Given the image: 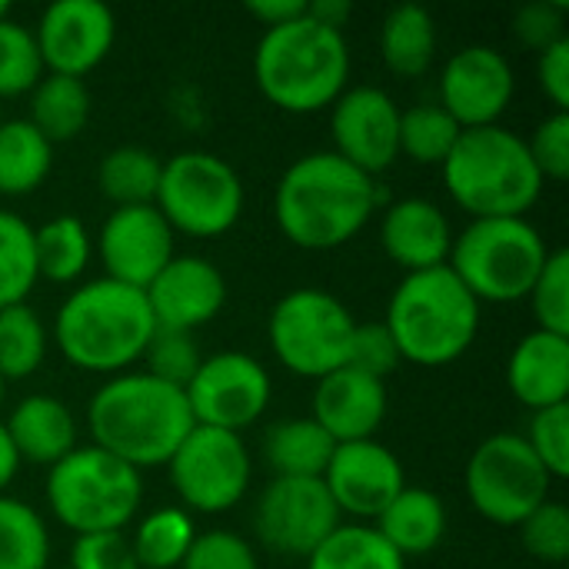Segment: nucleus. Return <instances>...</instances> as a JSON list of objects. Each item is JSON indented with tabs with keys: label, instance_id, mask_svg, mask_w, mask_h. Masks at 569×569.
Wrapping results in <instances>:
<instances>
[{
	"label": "nucleus",
	"instance_id": "nucleus-1",
	"mask_svg": "<svg viewBox=\"0 0 569 569\" xmlns=\"http://www.w3.org/2000/svg\"><path fill=\"white\" fill-rule=\"evenodd\" d=\"M383 193L377 180L333 150L293 160L273 193V220L300 250H337L350 243L377 213Z\"/></svg>",
	"mask_w": 569,
	"mask_h": 569
},
{
	"label": "nucleus",
	"instance_id": "nucleus-2",
	"mask_svg": "<svg viewBox=\"0 0 569 569\" xmlns=\"http://www.w3.org/2000/svg\"><path fill=\"white\" fill-rule=\"evenodd\" d=\"M90 443L123 460L133 470L167 467L193 417L180 387H170L143 370H127L97 387L87 403Z\"/></svg>",
	"mask_w": 569,
	"mask_h": 569
},
{
	"label": "nucleus",
	"instance_id": "nucleus-3",
	"mask_svg": "<svg viewBox=\"0 0 569 569\" xmlns=\"http://www.w3.org/2000/svg\"><path fill=\"white\" fill-rule=\"evenodd\" d=\"M153 330L157 323L143 290L97 277L67 293L50 337L70 367L117 377L143 360Z\"/></svg>",
	"mask_w": 569,
	"mask_h": 569
},
{
	"label": "nucleus",
	"instance_id": "nucleus-4",
	"mask_svg": "<svg viewBox=\"0 0 569 569\" xmlns=\"http://www.w3.org/2000/svg\"><path fill=\"white\" fill-rule=\"evenodd\" d=\"M253 77L260 93L287 113L327 110L350 80L347 37L307 13L267 27L253 53Z\"/></svg>",
	"mask_w": 569,
	"mask_h": 569
},
{
	"label": "nucleus",
	"instance_id": "nucleus-5",
	"mask_svg": "<svg viewBox=\"0 0 569 569\" xmlns=\"http://www.w3.org/2000/svg\"><path fill=\"white\" fill-rule=\"evenodd\" d=\"M383 327L403 363L447 367L473 347L480 333V300L450 267L403 273L390 293Z\"/></svg>",
	"mask_w": 569,
	"mask_h": 569
},
{
	"label": "nucleus",
	"instance_id": "nucleus-6",
	"mask_svg": "<svg viewBox=\"0 0 569 569\" xmlns=\"http://www.w3.org/2000/svg\"><path fill=\"white\" fill-rule=\"evenodd\" d=\"M440 170L447 193L470 220L523 217L543 193L527 140L503 123L463 130Z\"/></svg>",
	"mask_w": 569,
	"mask_h": 569
},
{
	"label": "nucleus",
	"instance_id": "nucleus-7",
	"mask_svg": "<svg viewBox=\"0 0 569 569\" xmlns=\"http://www.w3.org/2000/svg\"><path fill=\"white\" fill-rule=\"evenodd\" d=\"M47 507L70 533H113L133 523L143 507L140 470L83 443L47 470Z\"/></svg>",
	"mask_w": 569,
	"mask_h": 569
},
{
	"label": "nucleus",
	"instance_id": "nucleus-8",
	"mask_svg": "<svg viewBox=\"0 0 569 569\" xmlns=\"http://www.w3.org/2000/svg\"><path fill=\"white\" fill-rule=\"evenodd\" d=\"M547 257L550 243L527 217H490L453 233L447 267L483 307L527 300Z\"/></svg>",
	"mask_w": 569,
	"mask_h": 569
},
{
	"label": "nucleus",
	"instance_id": "nucleus-9",
	"mask_svg": "<svg viewBox=\"0 0 569 569\" xmlns=\"http://www.w3.org/2000/svg\"><path fill=\"white\" fill-rule=\"evenodd\" d=\"M357 317L340 297L320 287L283 293L267 320V340L277 363L297 377L320 380L347 367Z\"/></svg>",
	"mask_w": 569,
	"mask_h": 569
},
{
	"label": "nucleus",
	"instance_id": "nucleus-10",
	"mask_svg": "<svg viewBox=\"0 0 569 569\" xmlns=\"http://www.w3.org/2000/svg\"><path fill=\"white\" fill-rule=\"evenodd\" d=\"M153 207L173 233L213 240L237 227L243 213V180L210 150H180L163 160Z\"/></svg>",
	"mask_w": 569,
	"mask_h": 569
},
{
	"label": "nucleus",
	"instance_id": "nucleus-11",
	"mask_svg": "<svg viewBox=\"0 0 569 569\" xmlns=\"http://www.w3.org/2000/svg\"><path fill=\"white\" fill-rule=\"evenodd\" d=\"M467 497L470 507L497 523L520 527L540 503L550 500L553 477L533 457L523 433H490L467 460Z\"/></svg>",
	"mask_w": 569,
	"mask_h": 569
},
{
	"label": "nucleus",
	"instance_id": "nucleus-12",
	"mask_svg": "<svg viewBox=\"0 0 569 569\" xmlns=\"http://www.w3.org/2000/svg\"><path fill=\"white\" fill-rule=\"evenodd\" d=\"M167 470L187 513H227L247 497L253 480V460L243 437L197 423Z\"/></svg>",
	"mask_w": 569,
	"mask_h": 569
},
{
	"label": "nucleus",
	"instance_id": "nucleus-13",
	"mask_svg": "<svg viewBox=\"0 0 569 569\" xmlns=\"http://www.w3.org/2000/svg\"><path fill=\"white\" fill-rule=\"evenodd\" d=\"M183 397L197 427L243 433L267 413L273 380L257 357L223 350L200 360L193 380L183 387Z\"/></svg>",
	"mask_w": 569,
	"mask_h": 569
},
{
	"label": "nucleus",
	"instance_id": "nucleus-14",
	"mask_svg": "<svg viewBox=\"0 0 569 569\" xmlns=\"http://www.w3.org/2000/svg\"><path fill=\"white\" fill-rule=\"evenodd\" d=\"M337 527L340 510L320 477H273L253 503L257 540L287 560H307Z\"/></svg>",
	"mask_w": 569,
	"mask_h": 569
},
{
	"label": "nucleus",
	"instance_id": "nucleus-15",
	"mask_svg": "<svg viewBox=\"0 0 569 569\" xmlns=\"http://www.w3.org/2000/svg\"><path fill=\"white\" fill-rule=\"evenodd\" d=\"M330 137L337 157L377 177L400 157V107L380 87H347L330 103Z\"/></svg>",
	"mask_w": 569,
	"mask_h": 569
},
{
	"label": "nucleus",
	"instance_id": "nucleus-16",
	"mask_svg": "<svg viewBox=\"0 0 569 569\" xmlns=\"http://www.w3.org/2000/svg\"><path fill=\"white\" fill-rule=\"evenodd\" d=\"M33 40L47 73L83 80L107 60L117 40V17L103 0H57L40 13Z\"/></svg>",
	"mask_w": 569,
	"mask_h": 569
},
{
	"label": "nucleus",
	"instance_id": "nucleus-17",
	"mask_svg": "<svg viewBox=\"0 0 569 569\" xmlns=\"http://www.w3.org/2000/svg\"><path fill=\"white\" fill-rule=\"evenodd\" d=\"M517 93V77L503 50L470 43L440 70V107L463 127H493Z\"/></svg>",
	"mask_w": 569,
	"mask_h": 569
},
{
	"label": "nucleus",
	"instance_id": "nucleus-18",
	"mask_svg": "<svg viewBox=\"0 0 569 569\" xmlns=\"http://www.w3.org/2000/svg\"><path fill=\"white\" fill-rule=\"evenodd\" d=\"M320 480L330 500L337 503L340 517H353L357 523L377 520L390 507V500L407 487L403 463L377 437L337 443Z\"/></svg>",
	"mask_w": 569,
	"mask_h": 569
},
{
	"label": "nucleus",
	"instance_id": "nucleus-19",
	"mask_svg": "<svg viewBox=\"0 0 569 569\" xmlns=\"http://www.w3.org/2000/svg\"><path fill=\"white\" fill-rule=\"evenodd\" d=\"M173 230L153 203L113 207L97 233L103 277L147 290V283L177 257Z\"/></svg>",
	"mask_w": 569,
	"mask_h": 569
},
{
	"label": "nucleus",
	"instance_id": "nucleus-20",
	"mask_svg": "<svg viewBox=\"0 0 569 569\" xmlns=\"http://www.w3.org/2000/svg\"><path fill=\"white\" fill-rule=\"evenodd\" d=\"M157 330L197 333L227 307L223 270L197 253L173 257L143 290Z\"/></svg>",
	"mask_w": 569,
	"mask_h": 569
},
{
	"label": "nucleus",
	"instance_id": "nucleus-21",
	"mask_svg": "<svg viewBox=\"0 0 569 569\" xmlns=\"http://www.w3.org/2000/svg\"><path fill=\"white\" fill-rule=\"evenodd\" d=\"M390 410L387 383L353 367H340L317 380L310 417L333 443L373 440Z\"/></svg>",
	"mask_w": 569,
	"mask_h": 569
},
{
	"label": "nucleus",
	"instance_id": "nucleus-22",
	"mask_svg": "<svg viewBox=\"0 0 569 569\" xmlns=\"http://www.w3.org/2000/svg\"><path fill=\"white\" fill-rule=\"evenodd\" d=\"M380 243L383 253L403 273H420V270L447 267L453 247V227L433 200L403 197L383 210Z\"/></svg>",
	"mask_w": 569,
	"mask_h": 569
},
{
	"label": "nucleus",
	"instance_id": "nucleus-23",
	"mask_svg": "<svg viewBox=\"0 0 569 569\" xmlns=\"http://www.w3.org/2000/svg\"><path fill=\"white\" fill-rule=\"evenodd\" d=\"M507 387L530 413L560 407L569 397V337L527 333L507 360Z\"/></svg>",
	"mask_w": 569,
	"mask_h": 569
},
{
	"label": "nucleus",
	"instance_id": "nucleus-24",
	"mask_svg": "<svg viewBox=\"0 0 569 569\" xmlns=\"http://www.w3.org/2000/svg\"><path fill=\"white\" fill-rule=\"evenodd\" d=\"M10 433V443L20 457V463L33 467H53L60 463L77 443V420L63 400L53 393H30L23 397L13 410L10 420L3 423Z\"/></svg>",
	"mask_w": 569,
	"mask_h": 569
},
{
	"label": "nucleus",
	"instance_id": "nucleus-25",
	"mask_svg": "<svg viewBox=\"0 0 569 569\" xmlns=\"http://www.w3.org/2000/svg\"><path fill=\"white\" fill-rule=\"evenodd\" d=\"M403 560L433 553L447 537V507L427 487H403L370 523Z\"/></svg>",
	"mask_w": 569,
	"mask_h": 569
},
{
	"label": "nucleus",
	"instance_id": "nucleus-26",
	"mask_svg": "<svg viewBox=\"0 0 569 569\" xmlns=\"http://www.w3.org/2000/svg\"><path fill=\"white\" fill-rule=\"evenodd\" d=\"M27 120L57 147L77 140L93 113V97L87 80L63 77V73H43L37 87L27 93Z\"/></svg>",
	"mask_w": 569,
	"mask_h": 569
},
{
	"label": "nucleus",
	"instance_id": "nucleus-27",
	"mask_svg": "<svg viewBox=\"0 0 569 569\" xmlns=\"http://www.w3.org/2000/svg\"><path fill=\"white\" fill-rule=\"evenodd\" d=\"M437 20L420 3H397L380 23V57L397 77H420L437 57Z\"/></svg>",
	"mask_w": 569,
	"mask_h": 569
},
{
	"label": "nucleus",
	"instance_id": "nucleus-28",
	"mask_svg": "<svg viewBox=\"0 0 569 569\" xmlns=\"http://www.w3.org/2000/svg\"><path fill=\"white\" fill-rule=\"evenodd\" d=\"M333 447L313 417H283L263 433V460L273 477H323Z\"/></svg>",
	"mask_w": 569,
	"mask_h": 569
},
{
	"label": "nucleus",
	"instance_id": "nucleus-29",
	"mask_svg": "<svg viewBox=\"0 0 569 569\" xmlns=\"http://www.w3.org/2000/svg\"><path fill=\"white\" fill-rule=\"evenodd\" d=\"M53 167V143L27 120H0V197H27L43 187Z\"/></svg>",
	"mask_w": 569,
	"mask_h": 569
},
{
	"label": "nucleus",
	"instance_id": "nucleus-30",
	"mask_svg": "<svg viewBox=\"0 0 569 569\" xmlns=\"http://www.w3.org/2000/svg\"><path fill=\"white\" fill-rule=\"evenodd\" d=\"M37 273L53 283H73L87 273L93 257V237L87 223L73 213L50 217L33 230Z\"/></svg>",
	"mask_w": 569,
	"mask_h": 569
},
{
	"label": "nucleus",
	"instance_id": "nucleus-31",
	"mask_svg": "<svg viewBox=\"0 0 569 569\" xmlns=\"http://www.w3.org/2000/svg\"><path fill=\"white\" fill-rule=\"evenodd\" d=\"M163 160L147 147H113L100 157L97 167V187L113 207H143L153 203L160 187Z\"/></svg>",
	"mask_w": 569,
	"mask_h": 569
},
{
	"label": "nucleus",
	"instance_id": "nucleus-32",
	"mask_svg": "<svg viewBox=\"0 0 569 569\" xmlns=\"http://www.w3.org/2000/svg\"><path fill=\"white\" fill-rule=\"evenodd\" d=\"M197 533L200 530L183 507H157L137 523L130 543L140 569H180Z\"/></svg>",
	"mask_w": 569,
	"mask_h": 569
},
{
	"label": "nucleus",
	"instance_id": "nucleus-33",
	"mask_svg": "<svg viewBox=\"0 0 569 569\" xmlns=\"http://www.w3.org/2000/svg\"><path fill=\"white\" fill-rule=\"evenodd\" d=\"M303 563L307 569H407V560L370 523H340Z\"/></svg>",
	"mask_w": 569,
	"mask_h": 569
},
{
	"label": "nucleus",
	"instance_id": "nucleus-34",
	"mask_svg": "<svg viewBox=\"0 0 569 569\" xmlns=\"http://www.w3.org/2000/svg\"><path fill=\"white\" fill-rule=\"evenodd\" d=\"M50 333L30 303L0 310V380H27L47 360Z\"/></svg>",
	"mask_w": 569,
	"mask_h": 569
},
{
	"label": "nucleus",
	"instance_id": "nucleus-35",
	"mask_svg": "<svg viewBox=\"0 0 569 569\" xmlns=\"http://www.w3.org/2000/svg\"><path fill=\"white\" fill-rule=\"evenodd\" d=\"M50 533L43 517L17 500L0 497V569H47Z\"/></svg>",
	"mask_w": 569,
	"mask_h": 569
},
{
	"label": "nucleus",
	"instance_id": "nucleus-36",
	"mask_svg": "<svg viewBox=\"0 0 569 569\" xmlns=\"http://www.w3.org/2000/svg\"><path fill=\"white\" fill-rule=\"evenodd\" d=\"M463 127L440 103H417L400 110V157H410L420 167H443Z\"/></svg>",
	"mask_w": 569,
	"mask_h": 569
},
{
	"label": "nucleus",
	"instance_id": "nucleus-37",
	"mask_svg": "<svg viewBox=\"0 0 569 569\" xmlns=\"http://www.w3.org/2000/svg\"><path fill=\"white\" fill-rule=\"evenodd\" d=\"M37 280L33 227L17 213L0 210V310L27 303Z\"/></svg>",
	"mask_w": 569,
	"mask_h": 569
},
{
	"label": "nucleus",
	"instance_id": "nucleus-38",
	"mask_svg": "<svg viewBox=\"0 0 569 569\" xmlns=\"http://www.w3.org/2000/svg\"><path fill=\"white\" fill-rule=\"evenodd\" d=\"M43 60L33 40V30L13 17L0 20V97H20L37 87L43 77Z\"/></svg>",
	"mask_w": 569,
	"mask_h": 569
},
{
	"label": "nucleus",
	"instance_id": "nucleus-39",
	"mask_svg": "<svg viewBox=\"0 0 569 569\" xmlns=\"http://www.w3.org/2000/svg\"><path fill=\"white\" fill-rule=\"evenodd\" d=\"M530 310L537 320V330L569 337V253L567 250H550L540 277L533 280L530 293Z\"/></svg>",
	"mask_w": 569,
	"mask_h": 569
},
{
	"label": "nucleus",
	"instance_id": "nucleus-40",
	"mask_svg": "<svg viewBox=\"0 0 569 569\" xmlns=\"http://www.w3.org/2000/svg\"><path fill=\"white\" fill-rule=\"evenodd\" d=\"M203 353H200V343L193 333H183V330H153L147 350H143V363L150 377L170 383V387H187L200 367Z\"/></svg>",
	"mask_w": 569,
	"mask_h": 569
},
{
	"label": "nucleus",
	"instance_id": "nucleus-41",
	"mask_svg": "<svg viewBox=\"0 0 569 569\" xmlns=\"http://www.w3.org/2000/svg\"><path fill=\"white\" fill-rule=\"evenodd\" d=\"M517 530H520L523 550L533 560L560 567L569 557V510L560 500L540 503Z\"/></svg>",
	"mask_w": 569,
	"mask_h": 569
},
{
	"label": "nucleus",
	"instance_id": "nucleus-42",
	"mask_svg": "<svg viewBox=\"0 0 569 569\" xmlns=\"http://www.w3.org/2000/svg\"><path fill=\"white\" fill-rule=\"evenodd\" d=\"M533 457L547 467L553 480L569 477V407H547L530 417V430L523 433Z\"/></svg>",
	"mask_w": 569,
	"mask_h": 569
},
{
	"label": "nucleus",
	"instance_id": "nucleus-43",
	"mask_svg": "<svg viewBox=\"0 0 569 569\" xmlns=\"http://www.w3.org/2000/svg\"><path fill=\"white\" fill-rule=\"evenodd\" d=\"M180 569H260V560L247 537L233 530H203Z\"/></svg>",
	"mask_w": 569,
	"mask_h": 569
},
{
	"label": "nucleus",
	"instance_id": "nucleus-44",
	"mask_svg": "<svg viewBox=\"0 0 569 569\" xmlns=\"http://www.w3.org/2000/svg\"><path fill=\"white\" fill-rule=\"evenodd\" d=\"M400 350L390 337V330L383 327V320H370V323H357L353 330V340H350V357H347V367L373 377V380H383L400 367Z\"/></svg>",
	"mask_w": 569,
	"mask_h": 569
},
{
	"label": "nucleus",
	"instance_id": "nucleus-45",
	"mask_svg": "<svg viewBox=\"0 0 569 569\" xmlns=\"http://www.w3.org/2000/svg\"><path fill=\"white\" fill-rule=\"evenodd\" d=\"M530 160L537 163L543 180H567L569 177V113L553 110L537 123L527 140Z\"/></svg>",
	"mask_w": 569,
	"mask_h": 569
},
{
	"label": "nucleus",
	"instance_id": "nucleus-46",
	"mask_svg": "<svg viewBox=\"0 0 569 569\" xmlns=\"http://www.w3.org/2000/svg\"><path fill=\"white\" fill-rule=\"evenodd\" d=\"M513 37L530 50H547L550 43L567 37V3L563 0H533L517 10Z\"/></svg>",
	"mask_w": 569,
	"mask_h": 569
},
{
	"label": "nucleus",
	"instance_id": "nucleus-47",
	"mask_svg": "<svg viewBox=\"0 0 569 569\" xmlns=\"http://www.w3.org/2000/svg\"><path fill=\"white\" fill-rule=\"evenodd\" d=\"M70 569H140L133 543L123 530L87 533L70 547Z\"/></svg>",
	"mask_w": 569,
	"mask_h": 569
},
{
	"label": "nucleus",
	"instance_id": "nucleus-48",
	"mask_svg": "<svg viewBox=\"0 0 569 569\" xmlns=\"http://www.w3.org/2000/svg\"><path fill=\"white\" fill-rule=\"evenodd\" d=\"M537 80L547 100L569 113V37L537 53Z\"/></svg>",
	"mask_w": 569,
	"mask_h": 569
},
{
	"label": "nucleus",
	"instance_id": "nucleus-49",
	"mask_svg": "<svg viewBox=\"0 0 569 569\" xmlns=\"http://www.w3.org/2000/svg\"><path fill=\"white\" fill-rule=\"evenodd\" d=\"M247 13L263 27H280L307 13V0H250Z\"/></svg>",
	"mask_w": 569,
	"mask_h": 569
},
{
	"label": "nucleus",
	"instance_id": "nucleus-50",
	"mask_svg": "<svg viewBox=\"0 0 569 569\" xmlns=\"http://www.w3.org/2000/svg\"><path fill=\"white\" fill-rule=\"evenodd\" d=\"M307 17H313L323 27L343 30V23L353 17V3L350 0H310L307 3Z\"/></svg>",
	"mask_w": 569,
	"mask_h": 569
},
{
	"label": "nucleus",
	"instance_id": "nucleus-51",
	"mask_svg": "<svg viewBox=\"0 0 569 569\" xmlns=\"http://www.w3.org/2000/svg\"><path fill=\"white\" fill-rule=\"evenodd\" d=\"M20 457H17V450H13V443H10V433H7V427L0 423V497H3V490L17 480V473H20Z\"/></svg>",
	"mask_w": 569,
	"mask_h": 569
},
{
	"label": "nucleus",
	"instance_id": "nucleus-52",
	"mask_svg": "<svg viewBox=\"0 0 569 569\" xmlns=\"http://www.w3.org/2000/svg\"><path fill=\"white\" fill-rule=\"evenodd\" d=\"M3 17H10V3H7V0H0V20H3Z\"/></svg>",
	"mask_w": 569,
	"mask_h": 569
},
{
	"label": "nucleus",
	"instance_id": "nucleus-53",
	"mask_svg": "<svg viewBox=\"0 0 569 569\" xmlns=\"http://www.w3.org/2000/svg\"><path fill=\"white\" fill-rule=\"evenodd\" d=\"M3 390H7V383H3V380H0V400H3Z\"/></svg>",
	"mask_w": 569,
	"mask_h": 569
}]
</instances>
